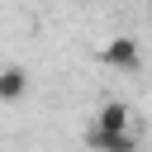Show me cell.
<instances>
[{"label": "cell", "mask_w": 152, "mask_h": 152, "mask_svg": "<svg viewBox=\"0 0 152 152\" xmlns=\"http://www.w3.org/2000/svg\"><path fill=\"white\" fill-rule=\"evenodd\" d=\"M24 90H28V71L24 66H0V100L10 104V100H24Z\"/></svg>", "instance_id": "4"}, {"label": "cell", "mask_w": 152, "mask_h": 152, "mask_svg": "<svg viewBox=\"0 0 152 152\" xmlns=\"http://www.w3.org/2000/svg\"><path fill=\"white\" fill-rule=\"evenodd\" d=\"M100 62H104V66H114V71H138V66H142L138 38H128V33H114V38L100 48Z\"/></svg>", "instance_id": "1"}, {"label": "cell", "mask_w": 152, "mask_h": 152, "mask_svg": "<svg viewBox=\"0 0 152 152\" xmlns=\"http://www.w3.org/2000/svg\"><path fill=\"white\" fill-rule=\"evenodd\" d=\"M86 142H90L95 152H138V133H133V128H95V124H90Z\"/></svg>", "instance_id": "2"}, {"label": "cell", "mask_w": 152, "mask_h": 152, "mask_svg": "<svg viewBox=\"0 0 152 152\" xmlns=\"http://www.w3.org/2000/svg\"><path fill=\"white\" fill-rule=\"evenodd\" d=\"M95 128H133V109L124 100H104L95 109Z\"/></svg>", "instance_id": "3"}]
</instances>
